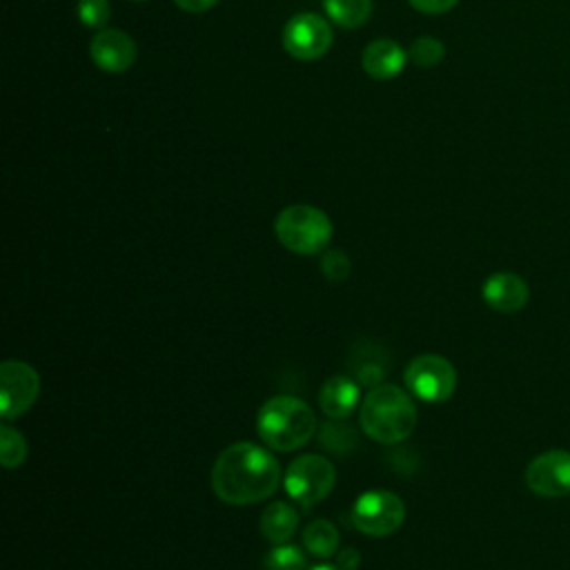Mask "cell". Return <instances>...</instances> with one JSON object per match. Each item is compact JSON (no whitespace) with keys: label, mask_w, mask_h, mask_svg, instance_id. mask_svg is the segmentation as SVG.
<instances>
[{"label":"cell","mask_w":570,"mask_h":570,"mask_svg":"<svg viewBox=\"0 0 570 570\" xmlns=\"http://www.w3.org/2000/svg\"><path fill=\"white\" fill-rule=\"evenodd\" d=\"M111 7L107 0H78V18L85 27L98 29L105 27L109 20Z\"/></svg>","instance_id":"cb8c5ba5"},{"label":"cell","mask_w":570,"mask_h":570,"mask_svg":"<svg viewBox=\"0 0 570 570\" xmlns=\"http://www.w3.org/2000/svg\"><path fill=\"white\" fill-rule=\"evenodd\" d=\"M381 350H372V356L363 358V356H356V365L354 372H356V381L363 383V385H376L383 381L385 376V358L379 356Z\"/></svg>","instance_id":"7402d4cb"},{"label":"cell","mask_w":570,"mask_h":570,"mask_svg":"<svg viewBox=\"0 0 570 570\" xmlns=\"http://www.w3.org/2000/svg\"><path fill=\"white\" fill-rule=\"evenodd\" d=\"M309 570H336L334 566H327V563H318V566H314V568H309Z\"/></svg>","instance_id":"83f0119b"},{"label":"cell","mask_w":570,"mask_h":570,"mask_svg":"<svg viewBox=\"0 0 570 570\" xmlns=\"http://www.w3.org/2000/svg\"><path fill=\"white\" fill-rule=\"evenodd\" d=\"M283 483L289 499L296 501L303 510H309L332 492L336 483V470L332 461L321 454H303L287 465Z\"/></svg>","instance_id":"5b68a950"},{"label":"cell","mask_w":570,"mask_h":570,"mask_svg":"<svg viewBox=\"0 0 570 570\" xmlns=\"http://www.w3.org/2000/svg\"><path fill=\"white\" fill-rule=\"evenodd\" d=\"M416 11L423 13H443L448 9H452L459 0H407Z\"/></svg>","instance_id":"d4e9b609"},{"label":"cell","mask_w":570,"mask_h":570,"mask_svg":"<svg viewBox=\"0 0 570 570\" xmlns=\"http://www.w3.org/2000/svg\"><path fill=\"white\" fill-rule=\"evenodd\" d=\"M443 53H445V47H443L441 40H436V38H432V36H421V38H416V40L412 42L407 56H410L412 62L419 65V67H432V65L441 62Z\"/></svg>","instance_id":"44dd1931"},{"label":"cell","mask_w":570,"mask_h":570,"mask_svg":"<svg viewBox=\"0 0 570 570\" xmlns=\"http://www.w3.org/2000/svg\"><path fill=\"white\" fill-rule=\"evenodd\" d=\"M528 283L514 272H497L488 276L481 287L483 301L501 314L519 312L528 303Z\"/></svg>","instance_id":"7c38bea8"},{"label":"cell","mask_w":570,"mask_h":570,"mask_svg":"<svg viewBox=\"0 0 570 570\" xmlns=\"http://www.w3.org/2000/svg\"><path fill=\"white\" fill-rule=\"evenodd\" d=\"M321 443L334 454H350L358 445L354 428L343 419H330L327 423H323Z\"/></svg>","instance_id":"ac0fdd59"},{"label":"cell","mask_w":570,"mask_h":570,"mask_svg":"<svg viewBox=\"0 0 570 570\" xmlns=\"http://www.w3.org/2000/svg\"><path fill=\"white\" fill-rule=\"evenodd\" d=\"M321 272L325 274L327 281L338 283V281H345V278L350 276L352 263H350V258H347L345 252H341V249H327V252H323V256H321Z\"/></svg>","instance_id":"603a6c76"},{"label":"cell","mask_w":570,"mask_h":570,"mask_svg":"<svg viewBox=\"0 0 570 570\" xmlns=\"http://www.w3.org/2000/svg\"><path fill=\"white\" fill-rule=\"evenodd\" d=\"M180 9L185 11H191V13H198V11H207L212 9L218 0H174Z\"/></svg>","instance_id":"4316f807"},{"label":"cell","mask_w":570,"mask_h":570,"mask_svg":"<svg viewBox=\"0 0 570 570\" xmlns=\"http://www.w3.org/2000/svg\"><path fill=\"white\" fill-rule=\"evenodd\" d=\"M40 392L38 372L24 363L9 358L0 365V412L4 421H11L27 412Z\"/></svg>","instance_id":"ba28073f"},{"label":"cell","mask_w":570,"mask_h":570,"mask_svg":"<svg viewBox=\"0 0 570 570\" xmlns=\"http://www.w3.org/2000/svg\"><path fill=\"white\" fill-rule=\"evenodd\" d=\"M27 459V441L22 432L2 423L0 425V461L7 470L18 468Z\"/></svg>","instance_id":"d6986e66"},{"label":"cell","mask_w":570,"mask_h":570,"mask_svg":"<svg viewBox=\"0 0 570 570\" xmlns=\"http://www.w3.org/2000/svg\"><path fill=\"white\" fill-rule=\"evenodd\" d=\"M361 428L379 443H399L416 425V405L412 396L392 383L374 385L361 403Z\"/></svg>","instance_id":"7a4b0ae2"},{"label":"cell","mask_w":570,"mask_h":570,"mask_svg":"<svg viewBox=\"0 0 570 570\" xmlns=\"http://www.w3.org/2000/svg\"><path fill=\"white\" fill-rule=\"evenodd\" d=\"M405 60H407V53L401 49V45L387 38L370 42L363 51V69L370 78H376V80H387L399 76L401 69L405 67Z\"/></svg>","instance_id":"5bb4252c"},{"label":"cell","mask_w":570,"mask_h":570,"mask_svg":"<svg viewBox=\"0 0 570 570\" xmlns=\"http://www.w3.org/2000/svg\"><path fill=\"white\" fill-rule=\"evenodd\" d=\"M341 534L336 525L327 519H316L303 530V546L314 557H332L338 550Z\"/></svg>","instance_id":"2e32d148"},{"label":"cell","mask_w":570,"mask_h":570,"mask_svg":"<svg viewBox=\"0 0 570 570\" xmlns=\"http://www.w3.org/2000/svg\"><path fill=\"white\" fill-rule=\"evenodd\" d=\"M265 570H305V554L292 543H278L265 554Z\"/></svg>","instance_id":"ffe728a7"},{"label":"cell","mask_w":570,"mask_h":570,"mask_svg":"<svg viewBox=\"0 0 570 570\" xmlns=\"http://www.w3.org/2000/svg\"><path fill=\"white\" fill-rule=\"evenodd\" d=\"M403 381L416 399L425 403H443L456 387V370L445 356L421 354L407 363Z\"/></svg>","instance_id":"8992f818"},{"label":"cell","mask_w":570,"mask_h":570,"mask_svg":"<svg viewBox=\"0 0 570 570\" xmlns=\"http://www.w3.org/2000/svg\"><path fill=\"white\" fill-rule=\"evenodd\" d=\"M405 519L403 501L383 488L363 492L352 505V521L356 530L370 537H387L401 528Z\"/></svg>","instance_id":"52a82bcc"},{"label":"cell","mask_w":570,"mask_h":570,"mask_svg":"<svg viewBox=\"0 0 570 570\" xmlns=\"http://www.w3.org/2000/svg\"><path fill=\"white\" fill-rule=\"evenodd\" d=\"M91 60L109 73L127 71L136 60V42L120 29H102L89 42Z\"/></svg>","instance_id":"8fae6325"},{"label":"cell","mask_w":570,"mask_h":570,"mask_svg":"<svg viewBox=\"0 0 570 570\" xmlns=\"http://www.w3.org/2000/svg\"><path fill=\"white\" fill-rule=\"evenodd\" d=\"M332 45V29L316 13H296L283 29V47L296 60H316Z\"/></svg>","instance_id":"9c48e42d"},{"label":"cell","mask_w":570,"mask_h":570,"mask_svg":"<svg viewBox=\"0 0 570 570\" xmlns=\"http://www.w3.org/2000/svg\"><path fill=\"white\" fill-rule=\"evenodd\" d=\"M361 390L352 376H330L318 390V403L327 419H347L358 405Z\"/></svg>","instance_id":"4fadbf2b"},{"label":"cell","mask_w":570,"mask_h":570,"mask_svg":"<svg viewBox=\"0 0 570 570\" xmlns=\"http://www.w3.org/2000/svg\"><path fill=\"white\" fill-rule=\"evenodd\" d=\"M296 528H298V512L285 501L269 503L261 514V532L274 546L287 543L294 537Z\"/></svg>","instance_id":"9a60e30c"},{"label":"cell","mask_w":570,"mask_h":570,"mask_svg":"<svg viewBox=\"0 0 570 570\" xmlns=\"http://www.w3.org/2000/svg\"><path fill=\"white\" fill-rule=\"evenodd\" d=\"M278 243L301 256L321 254L332 238V220L314 205H289L274 220Z\"/></svg>","instance_id":"277c9868"},{"label":"cell","mask_w":570,"mask_h":570,"mask_svg":"<svg viewBox=\"0 0 570 570\" xmlns=\"http://www.w3.org/2000/svg\"><path fill=\"white\" fill-rule=\"evenodd\" d=\"M525 485L539 497H566L570 492V452L548 450L525 468Z\"/></svg>","instance_id":"30bf717a"},{"label":"cell","mask_w":570,"mask_h":570,"mask_svg":"<svg viewBox=\"0 0 570 570\" xmlns=\"http://www.w3.org/2000/svg\"><path fill=\"white\" fill-rule=\"evenodd\" d=\"M336 563L341 570H356L358 563H361V552L352 546L338 550V557H336Z\"/></svg>","instance_id":"484cf974"},{"label":"cell","mask_w":570,"mask_h":570,"mask_svg":"<svg viewBox=\"0 0 570 570\" xmlns=\"http://www.w3.org/2000/svg\"><path fill=\"white\" fill-rule=\"evenodd\" d=\"M281 483V463L265 448L240 441L225 448L212 465V490L229 505L265 501Z\"/></svg>","instance_id":"6da1fadb"},{"label":"cell","mask_w":570,"mask_h":570,"mask_svg":"<svg viewBox=\"0 0 570 570\" xmlns=\"http://www.w3.org/2000/svg\"><path fill=\"white\" fill-rule=\"evenodd\" d=\"M325 13L343 29L361 27L372 13V0H323Z\"/></svg>","instance_id":"e0dca14e"},{"label":"cell","mask_w":570,"mask_h":570,"mask_svg":"<svg viewBox=\"0 0 570 570\" xmlns=\"http://www.w3.org/2000/svg\"><path fill=\"white\" fill-rule=\"evenodd\" d=\"M256 432L267 448L276 452H292L314 436L316 414L305 401L281 394L261 405Z\"/></svg>","instance_id":"3957f363"}]
</instances>
